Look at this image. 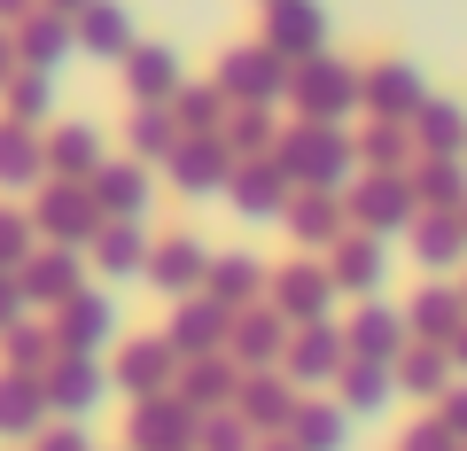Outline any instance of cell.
<instances>
[{"instance_id": "7", "label": "cell", "mask_w": 467, "mask_h": 451, "mask_svg": "<svg viewBox=\"0 0 467 451\" xmlns=\"http://www.w3.org/2000/svg\"><path fill=\"white\" fill-rule=\"evenodd\" d=\"M39 451H86V444H78V436H47V444H39Z\"/></svg>"}, {"instance_id": "2", "label": "cell", "mask_w": 467, "mask_h": 451, "mask_svg": "<svg viewBox=\"0 0 467 451\" xmlns=\"http://www.w3.org/2000/svg\"><path fill=\"white\" fill-rule=\"evenodd\" d=\"M32 140H24V133H0V179H8V187H16V179H32Z\"/></svg>"}, {"instance_id": "1", "label": "cell", "mask_w": 467, "mask_h": 451, "mask_svg": "<svg viewBox=\"0 0 467 451\" xmlns=\"http://www.w3.org/2000/svg\"><path fill=\"white\" fill-rule=\"evenodd\" d=\"M39 413H47V389L8 374L0 382V436H39Z\"/></svg>"}, {"instance_id": "4", "label": "cell", "mask_w": 467, "mask_h": 451, "mask_svg": "<svg viewBox=\"0 0 467 451\" xmlns=\"http://www.w3.org/2000/svg\"><path fill=\"white\" fill-rule=\"evenodd\" d=\"M70 334H78V343H94V334H109V312H101V303H78V312H70Z\"/></svg>"}, {"instance_id": "3", "label": "cell", "mask_w": 467, "mask_h": 451, "mask_svg": "<svg viewBox=\"0 0 467 451\" xmlns=\"http://www.w3.org/2000/svg\"><path fill=\"white\" fill-rule=\"evenodd\" d=\"M86 397H94V374H86V366H63V374H55V405H63V413H78Z\"/></svg>"}, {"instance_id": "6", "label": "cell", "mask_w": 467, "mask_h": 451, "mask_svg": "<svg viewBox=\"0 0 467 451\" xmlns=\"http://www.w3.org/2000/svg\"><path fill=\"white\" fill-rule=\"evenodd\" d=\"M16 303H24V288H8V281H0V327L16 319Z\"/></svg>"}, {"instance_id": "5", "label": "cell", "mask_w": 467, "mask_h": 451, "mask_svg": "<svg viewBox=\"0 0 467 451\" xmlns=\"http://www.w3.org/2000/svg\"><path fill=\"white\" fill-rule=\"evenodd\" d=\"M16 226H24V218L0 210V265H16V257H24V234H16Z\"/></svg>"}]
</instances>
